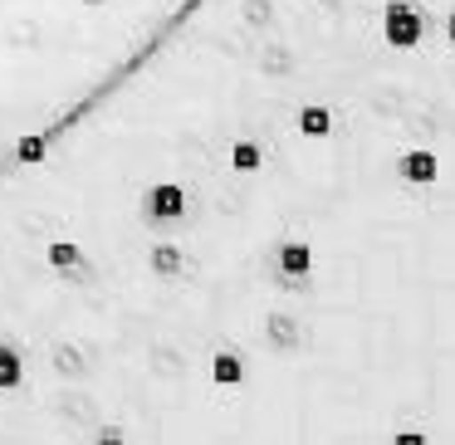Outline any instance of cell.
Instances as JSON below:
<instances>
[{
	"instance_id": "6da1fadb",
	"label": "cell",
	"mask_w": 455,
	"mask_h": 445,
	"mask_svg": "<svg viewBox=\"0 0 455 445\" xmlns=\"http://www.w3.org/2000/svg\"><path fill=\"white\" fill-rule=\"evenodd\" d=\"M382 35H387V44H396V50H416V44H421V11H416L411 0H387Z\"/></svg>"
},
{
	"instance_id": "7a4b0ae2",
	"label": "cell",
	"mask_w": 455,
	"mask_h": 445,
	"mask_svg": "<svg viewBox=\"0 0 455 445\" xmlns=\"http://www.w3.org/2000/svg\"><path fill=\"white\" fill-rule=\"evenodd\" d=\"M148 216L152 220H181L187 216V191L172 187V181H157V187L148 191Z\"/></svg>"
},
{
	"instance_id": "3957f363",
	"label": "cell",
	"mask_w": 455,
	"mask_h": 445,
	"mask_svg": "<svg viewBox=\"0 0 455 445\" xmlns=\"http://www.w3.org/2000/svg\"><path fill=\"white\" fill-rule=\"evenodd\" d=\"M402 177L411 181V187H431V181L441 177V157H435V152H406Z\"/></svg>"
},
{
	"instance_id": "277c9868",
	"label": "cell",
	"mask_w": 455,
	"mask_h": 445,
	"mask_svg": "<svg viewBox=\"0 0 455 445\" xmlns=\"http://www.w3.org/2000/svg\"><path fill=\"white\" fill-rule=\"evenodd\" d=\"M308 265H314V250H308L304 240L279 250V269H284V274H308Z\"/></svg>"
},
{
	"instance_id": "5b68a950",
	"label": "cell",
	"mask_w": 455,
	"mask_h": 445,
	"mask_svg": "<svg viewBox=\"0 0 455 445\" xmlns=\"http://www.w3.org/2000/svg\"><path fill=\"white\" fill-rule=\"evenodd\" d=\"M211 377H216L220 386H235V382H245V362H240L235 353H216V362H211Z\"/></svg>"
},
{
	"instance_id": "8992f818",
	"label": "cell",
	"mask_w": 455,
	"mask_h": 445,
	"mask_svg": "<svg viewBox=\"0 0 455 445\" xmlns=\"http://www.w3.org/2000/svg\"><path fill=\"white\" fill-rule=\"evenodd\" d=\"M328 128H333V113H328L323 103H308V108L299 113V132H308V138H323Z\"/></svg>"
},
{
	"instance_id": "52a82bcc",
	"label": "cell",
	"mask_w": 455,
	"mask_h": 445,
	"mask_svg": "<svg viewBox=\"0 0 455 445\" xmlns=\"http://www.w3.org/2000/svg\"><path fill=\"white\" fill-rule=\"evenodd\" d=\"M20 386V353L0 343V392H15Z\"/></svg>"
},
{
	"instance_id": "ba28073f",
	"label": "cell",
	"mask_w": 455,
	"mask_h": 445,
	"mask_svg": "<svg viewBox=\"0 0 455 445\" xmlns=\"http://www.w3.org/2000/svg\"><path fill=\"white\" fill-rule=\"evenodd\" d=\"M50 265H54V269H79V265H84L79 245H69V240H54V245H50Z\"/></svg>"
},
{
	"instance_id": "9c48e42d",
	"label": "cell",
	"mask_w": 455,
	"mask_h": 445,
	"mask_svg": "<svg viewBox=\"0 0 455 445\" xmlns=\"http://www.w3.org/2000/svg\"><path fill=\"white\" fill-rule=\"evenodd\" d=\"M259 162H265V157H259L255 142H235V147H230V167H235V171H255Z\"/></svg>"
},
{
	"instance_id": "30bf717a",
	"label": "cell",
	"mask_w": 455,
	"mask_h": 445,
	"mask_svg": "<svg viewBox=\"0 0 455 445\" xmlns=\"http://www.w3.org/2000/svg\"><path fill=\"white\" fill-rule=\"evenodd\" d=\"M152 269H157V274H177V269H181V250L157 245V250H152Z\"/></svg>"
},
{
	"instance_id": "8fae6325",
	"label": "cell",
	"mask_w": 455,
	"mask_h": 445,
	"mask_svg": "<svg viewBox=\"0 0 455 445\" xmlns=\"http://www.w3.org/2000/svg\"><path fill=\"white\" fill-rule=\"evenodd\" d=\"M15 157H20L25 167H35V162L44 157V138H20V147H15Z\"/></svg>"
},
{
	"instance_id": "7c38bea8",
	"label": "cell",
	"mask_w": 455,
	"mask_h": 445,
	"mask_svg": "<svg viewBox=\"0 0 455 445\" xmlns=\"http://www.w3.org/2000/svg\"><path fill=\"white\" fill-rule=\"evenodd\" d=\"M269 338H275V343H284V347L299 343V333H294V323H289V318H269Z\"/></svg>"
},
{
	"instance_id": "4fadbf2b",
	"label": "cell",
	"mask_w": 455,
	"mask_h": 445,
	"mask_svg": "<svg viewBox=\"0 0 455 445\" xmlns=\"http://www.w3.org/2000/svg\"><path fill=\"white\" fill-rule=\"evenodd\" d=\"M392 445H431V441H426L421 431H396V435H392Z\"/></svg>"
},
{
	"instance_id": "5bb4252c",
	"label": "cell",
	"mask_w": 455,
	"mask_h": 445,
	"mask_svg": "<svg viewBox=\"0 0 455 445\" xmlns=\"http://www.w3.org/2000/svg\"><path fill=\"white\" fill-rule=\"evenodd\" d=\"M99 445H123V435H118V431H103V435H99Z\"/></svg>"
},
{
	"instance_id": "9a60e30c",
	"label": "cell",
	"mask_w": 455,
	"mask_h": 445,
	"mask_svg": "<svg viewBox=\"0 0 455 445\" xmlns=\"http://www.w3.org/2000/svg\"><path fill=\"white\" fill-rule=\"evenodd\" d=\"M445 40L455 44V11H451V20H445Z\"/></svg>"
}]
</instances>
